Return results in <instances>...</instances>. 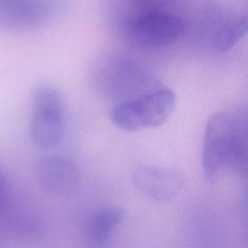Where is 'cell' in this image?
Instances as JSON below:
<instances>
[{"label": "cell", "mask_w": 248, "mask_h": 248, "mask_svg": "<svg viewBox=\"0 0 248 248\" xmlns=\"http://www.w3.org/2000/svg\"><path fill=\"white\" fill-rule=\"evenodd\" d=\"M133 183L145 196L156 201H168L181 191L184 176L177 170L140 165L133 171Z\"/></svg>", "instance_id": "6"}, {"label": "cell", "mask_w": 248, "mask_h": 248, "mask_svg": "<svg viewBox=\"0 0 248 248\" xmlns=\"http://www.w3.org/2000/svg\"><path fill=\"white\" fill-rule=\"evenodd\" d=\"M101 84L112 96H131L132 93H146L154 89L147 86L151 79L146 78V73L138 64L125 57L118 55L105 56L98 65ZM151 85V84H150Z\"/></svg>", "instance_id": "4"}, {"label": "cell", "mask_w": 248, "mask_h": 248, "mask_svg": "<svg viewBox=\"0 0 248 248\" xmlns=\"http://www.w3.org/2000/svg\"><path fill=\"white\" fill-rule=\"evenodd\" d=\"M11 198L10 185L5 173L0 169V212Z\"/></svg>", "instance_id": "13"}, {"label": "cell", "mask_w": 248, "mask_h": 248, "mask_svg": "<svg viewBox=\"0 0 248 248\" xmlns=\"http://www.w3.org/2000/svg\"><path fill=\"white\" fill-rule=\"evenodd\" d=\"M123 211L116 206H104L89 218L85 230V239L93 247H105L113 238L123 221Z\"/></svg>", "instance_id": "9"}, {"label": "cell", "mask_w": 248, "mask_h": 248, "mask_svg": "<svg viewBox=\"0 0 248 248\" xmlns=\"http://www.w3.org/2000/svg\"><path fill=\"white\" fill-rule=\"evenodd\" d=\"M65 112L54 108H33L30 138L38 147L48 149L61 143L65 135Z\"/></svg>", "instance_id": "7"}, {"label": "cell", "mask_w": 248, "mask_h": 248, "mask_svg": "<svg viewBox=\"0 0 248 248\" xmlns=\"http://www.w3.org/2000/svg\"><path fill=\"white\" fill-rule=\"evenodd\" d=\"M186 21L173 8L128 9L121 19L125 39L142 49H157L178 41Z\"/></svg>", "instance_id": "2"}, {"label": "cell", "mask_w": 248, "mask_h": 248, "mask_svg": "<svg viewBox=\"0 0 248 248\" xmlns=\"http://www.w3.org/2000/svg\"><path fill=\"white\" fill-rule=\"evenodd\" d=\"M175 104L176 96L171 88L158 87L115 106L110 119L116 127L128 132L152 129L170 117Z\"/></svg>", "instance_id": "3"}, {"label": "cell", "mask_w": 248, "mask_h": 248, "mask_svg": "<svg viewBox=\"0 0 248 248\" xmlns=\"http://www.w3.org/2000/svg\"><path fill=\"white\" fill-rule=\"evenodd\" d=\"M46 16L42 0H0V25L22 29L39 24Z\"/></svg>", "instance_id": "8"}, {"label": "cell", "mask_w": 248, "mask_h": 248, "mask_svg": "<svg viewBox=\"0 0 248 248\" xmlns=\"http://www.w3.org/2000/svg\"><path fill=\"white\" fill-rule=\"evenodd\" d=\"M0 227L18 236H32L41 232L40 220L27 208L14 203L12 198L0 212Z\"/></svg>", "instance_id": "10"}, {"label": "cell", "mask_w": 248, "mask_h": 248, "mask_svg": "<svg viewBox=\"0 0 248 248\" xmlns=\"http://www.w3.org/2000/svg\"><path fill=\"white\" fill-rule=\"evenodd\" d=\"M247 33L245 16H229L217 24L213 33V46L218 51H227L233 47Z\"/></svg>", "instance_id": "11"}, {"label": "cell", "mask_w": 248, "mask_h": 248, "mask_svg": "<svg viewBox=\"0 0 248 248\" xmlns=\"http://www.w3.org/2000/svg\"><path fill=\"white\" fill-rule=\"evenodd\" d=\"M179 0H124L126 9L173 8Z\"/></svg>", "instance_id": "12"}, {"label": "cell", "mask_w": 248, "mask_h": 248, "mask_svg": "<svg viewBox=\"0 0 248 248\" xmlns=\"http://www.w3.org/2000/svg\"><path fill=\"white\" fill-rule=\"evenodd\" d=\"M35 177L41 188L53 196L64 197L72 194L79 183L77 165L64 156H46L35 166Z\"/></svg>", "instance_id": "5"}, {"label": "cell", "mask_w": 248, "mask_h": 248, "mask_svg": "<svg viewBox=\"0 0 248 248\" xmlns=\"http://www.w3.org/2000/svg\"><path fill=\"white\" fill-rule=\"evenodd\" d=\"M247 163V114L233 109L213 114L207 121L202 169L208 181L215 180L226 169L245 170Z\"/></svg>", "instance_id": "1"}]
</instances>
